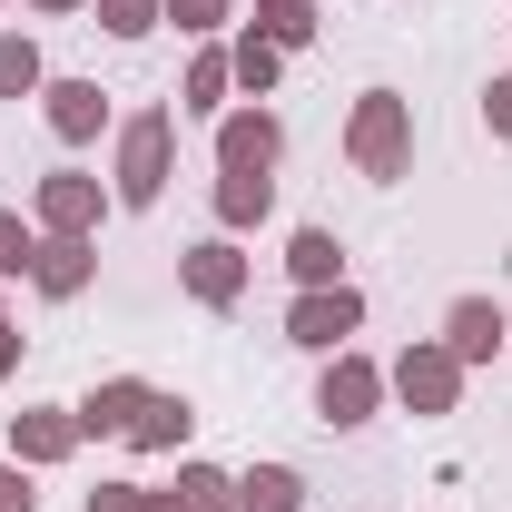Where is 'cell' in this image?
I'll use <instances>...</instances> for the list:
<instances>
[{
	"instance_id": "277c9868",
	"label": "cell",
	"mask_w": 512,
	"mask_h": 512,
	"mask_svg": "<svg viewBox=\"0 0 512 512\" xmlns=\"http://www.w3.org/2000/svg\"><path fill=\"white\" fill-rule=\"evenodd\" d=\"M384 414V365L375 355H325V375H316V424H335V434H365Z\"/></svg>"
},
{
	"instance_id": "cb8c5ba5",
	"label": "cell",
	"mask_w": 512,
	"mask_h": 512,
	"mask_svg": "<svg viewBox=\"0 0 512 512\" xmlns=\"http://www.w3.org/2000/svg\"><path fill=\"white\" fill-rule=\"evenodd\" d=\"M30 256H40V227H30L20 207H0V286H10V276H30Z\"/></svg>"
},
{
	"instance_id": "ac0fdd59",
	"label": "cell",
	"mask_w": 512,
	"mask_h": 512,
	"mask_svg": "<svg viewBox=\"0 0 512 512\" xmlns=\"http://www.w3.org/2000/svg\"><path fill=\"white\" fill-rule=\"evenodd\" d=\"M286 276L296 286H345V237L335 227H296L286 237Z\"/></svg>"
},
{
	"instance_id": "6da1fadb",
	"label": "cell",
	"mask_w": 512,
	"mask_h": 512,
	"mask_svg": "<svg viewBox=\"0 0 512 512\" xmlns=\"http://www.w3.org/2000/svg\"><path fill=\"white\" fill-rule=\"evenodd\" d=\"M345 168L375 178V188H394L414 168V99L404 89H355V109H345Z\"/></svg>"
},
{
	"instance_id": "d6986e66",
	"label": "cell",
	"mask_w": 512,
	"mask_h": 512,
	"mask_svg": "<svg viewBox=\"0 0 512 512\" xmlns=\"http://www.w3.org/2000/svg\"><path fill=\"white\" fill-rule=\"evenodd\" d=\"M237 512H306V473L296 463H247L237 473Z\"/></svg>"
},
{
	"instance_id": "7c38bea8",
	"label": "cell",
	"mask_w": 512,
	"mask_h": 512,
	"mask_svg": "<svg viewBox=\"0 0 512 512\" xmlns=\"http://www.w3.org/2000/svg\"><path fill=\"white\" fill-rule=\"evenodd\" d=\"M40 119H50L60 148H89V138L109 128V89H99V79H50V89H40Z\"/></svg>"
},
{
	"instance_id": "1f68e13d",
	"label": "cell",
	"mask_w": 512,
	"mask_h": 512,
	"mask_svg": "<svg viewBox=\"0 0 512 512\" xmlns=\"http://www.w3.org/2000/svg\"><path fill=\"white\" fill-rule=\"evenodd\" d=\"M0 316H10V306H0Z\"/></svg>"
},
{
	"instance_id": "52a82bcc",
	"label": "cell",
	"mask_w": 512,
	"mask_h": 512,
	"mask_svg": "<svg viewBox=\"0 0 512 512\" xmlns=\"http://www.w3.org/2000/svg\"><path fill=\"white\" fill-rule=\"evenodd\" d=\"M276 158H286V119H276V109H256V99H237V109L217 119V168L276 178Z\"/></svg>"
},
{
	"instance_id": "7402d4cb",
	"label": "cell",
	"mask_w": 512,
	"mask_h": 512,
	"mask_svg": "<svg viewBox=\"0 0 512 512\" xmlns=\"http://www.w3.org/2000/svg\"><path fill=\"white\" fill-rule=\"evenodd\" d=\"M227 69H237V89H247V99H266V89H276V69H286V50H266L256 30H237V40H227Z\"/></svg>"
},
{
	"instance_id": "e0dca14e",
	"label": "cell",
	"mask_w": 512,
	"mask_h": 512,
	"mask_svg": "<svg viewBox=\"0 0 512 512\" xmlns=\"http://www.w3.org/2000/svg\"><path fill=\"white\" fill-rule=\"evenodd\" d=\"M266 50H316L325 40V10L316 0H256V20H247Z\"/></svg>"
},
{
	"instance_id": "30bf717a",
	"label": "cell",
	"mask_w": 512,
	"mask_h": 512,
	"mask_svg": "<svg viewBox=\"0 0 512 512\" xmlns=\"http://www.w3.org/2000/svg\"><path fill=\"white\" fill-rule=\"evenodd\" d=\"M69 453H79V414H69V404H20V414H10V463L50 473Z\"/></svg>"
},
{
	"instance_id": "603a6c76",
	"label": "cell",
	"mask_w": 512,
	"mask_h": 512,
	"mask_svg": "<svg viewBox=\"0 0 512 512\" xmlns=\"http://www.w3.org/2000/svg\"><path fill=\"white\" fill-rule=\"evenodd\" d=\"M89 20H99L109 40H148V30L168 20V0H89Z\"/></svg>"
},
{
	"instance_id": "83f0119b",
	"label": "cell",
	"mask_w": 512,
	"mask_h": 512,
	"mask_svg": "<svg viewBox=\"0 0 512 512\" xmlns=\"http://www.w3.org/2000/svg\"><path fill=\"white\" fill-rule=\"evenodd\" d=\"M0 512H40V493H30V463H0Z\"/></svg>"
},
{
	"instance_id": "5bb4252c",
	"label": "cell",
	"mask_w": 512,
	"mask_h": 512,
	"mask_svg": "<svg viewBox=\"0 0 512 512\" xmlns=\"http://www.w3.org/2000/svg\"><path fill=\"white\" fill-rule=\"evenodd\" d=\"M217 237H247V227H266L276 217V178H247V168H217Z\"/></svg>"
},
{
	"instance_id": "4316f807",
	"label": "cell",
	"mask_w": 512,
	"mask_h": 512,
	"mask_svg": "<svg viewBox=\"0 0 512 512\" xmlns=\"http://www.w3.org/2000/svg\"><path fill=\"white\" fill-rule=\"evenodd\" d=\"M483 128L512 148V69H503V79H483Z\"/></svg>"
},
{
	"instance_id": "ffe728a7",
	"label": "cell",
	"mask_w": 512,
	"mask_h": 512,
	"mask_svg": "<svg viewBox=\"0 0 512 512\" xmlns=\"http://www.w3.org/2000/svg\"><path fill=\"white\" fill-rule=\"evenodd\" d=\"M178 512H237V473H217V463H197V453H178Z\"/></svg>"
},
{
	"instance_id": "8fae6325",
	"label": "cell",
	"mask_w": 512,
	"mask_h": 512,
	"mask_svg": "<svg viewBox=\"0 0 512 512\" xmlns=\"http://www.w3.org/2000/svg\"><path fill=\"white\" fill-rule=\"evenodd\" d=\"M148 394H158L148 375H99L79 404H69V414H79V444H89V434H119V444H128V424L148 414Z\"/></svg>"
},
{
	"instance_id": "d4e9b609",
	"label": "cell",
	"mask_w": 512,
	"mask_h": 512,
	"mask_svg": "<svg viewBox=\"0 0 512 512\" xmlns=\"http://www.w3.org/2000/svg\"><path fill=\"white\" fill-rule=\"evenodd\" d=\"M168 20H178L188 40H217V30L237 20V0H168Z\"/></svg>"
},
{
	"instance_id": "ba28073f",
	"label": "cell",
	"mask_w": 512,
	"mask_h": 512,
	"mask_svg": "<svg viewBox=\"0 0 512 512\" xmlns=\"http://www.w3.org/2000/svg\"><path fill=\"white\" fill-rule=\"evenodd\" d=\"M247 247H237V237H197L188 256H178V286H188L197 306H217V316H227V306H237V296H247Z\"/></svg>"
},
{
	"instance_id": "4dcf8cb0",
	"label": "cell",
	"mask_w": 512,
	"mask_h": 512,
	"mask_svg": "<svg viewBox=\"0 0 512 512\" xmlns=\"http://www.w3.org/2000/svg\"><path fill=\"white\" fill-rule=\"evenodd\" d=\"M148 512H178V493H148Z\"/></svg>"
},
{
	"instance_id": "3957f363",
	"label": "cell",
	"mask_w": 512,
	"mask_h": 512,
	"mask_svg": "<svg viewBox=\"0 0 512 512\" xmlns=\"http://www.w3.org/2000/svg\"><path fill=\"white\" fill-rule=\"evenodd\" d=\"M384 394H394L404 414H453V404H463V365H453V345H444V335H414V345L384 365Z\"/></svg>"
},
{
	"instance_id": "f546056e",
	"label": "cell",
	"mask_w": 512,
	"mask_h": 512,
	"mask_svg": "<svg viewBox=\"0 0 512 512\" xmlns=\"http://www.w3.org/2000/svg\"><path fill=\"white\" fill-rule=\"evenodd\" d=\"M30 10H40V20H69V10H89V0H30Z\"/></svg>"
},
{
	"instance_id": "484cf974",
	"label": "cell",
	"mask_w": 512,
	"mask_h": 512,
	"mask_svg": "<svg viewBox=\"0 0 512 512\" xmlns=\"http://www.w3.org/2000/svg\"><path fill=\"white\" fill-rule=\"evenodd\" d=\"M79 512H148V483H119V473H109V483H99Z\"/></svg>"
},
{
	"instance_id": "7a4b0ae2",
	"label": "cell",
	"mask_w": 512,
	"mask_h": 512,
	"mask_svg": "<svg viewBox=\"0 0 512 512\" xmlns=\"http://www.w3.org/2000/svg\"><path fill=\"white\" fill-rule=\"evenodd\" d=\"M168 178H178V109H138V119H119L109 197H119V207H158Z\"/></svg>"
},
{
	"instance_id": "2e32d148",
	"label": "cell",
	"mask_w": 512,
	"mask_h": 512,
	"mask_svg": "<svg viewBox=\"0 0 512 512\" xmlns=\"http://www.w3.org/2000/svg\"><path fill=\"white\" fill-rule=\"evenodd\" d=\"M227 99H237V69H227V50L207 40V50L188 60V79H178V109H188V119H227Z\"/></svg>"
},
{
	"instance_id": "5b68a950",
	"label": "cell",
	"mask_w": 512,
	"mask_h": 512,
	"mask_svg": "<svg viewBox=\"0 0 512 512\" xmlns=\"http://www.w3.org/2000/svg\"><path fill=\"white\" fill-rule=\"evenodd\" d=\"M109 207H119V197L99 188L89 168H50V178L30 188V227H40V237H99Z\"/></svg>"
},
{
	"instance_id": "f1b7e54d",
	"label": "cell",
	"mask_w": 512,
	"mask_h": 512,
	"mask_svg": "<svg viewBox=\"0 0 512 512\" xmlns=\"http://www.w3.org/2000/svg\"><path fill=\"white\" fill-rule=\"evenodd\" d=\"M20 345H30V335H20V325H10V316H0V384H10V375H20Z\"/></svg>"
},
{
	"instance_id": "9a60e30c",
	"label": "cell",
	"mask_w": 512,
	"mask_h": 512,
	"mask_svg": "<svg viewBox=\"0 0 512 512\" xmlns=\"http://www.w3.org/2000/svg\"><path fill=\"white\" fill-rule=\"evenodd\" d=\"M188 434H197V404H188V394H148V414L128 424V444H138V453H168V463L188 453Z\"/></svg>"
},
{
	"instance_id": "44dd1931",
	"label": "cell",
	"mask_w": 512,
	"mask_h": 512,
	"mask_svg": "<svg viewBox=\"0 0 512 512\" xmlns=\"http://www.w3.org/2000/svg\"><path fill=\"white\" fill-rule=\"evenodd\" d=\"M40 89H50L40 40H30V30H0V99H40Z\"/></svg>"
},
{
	"instance_id": "8992f818",
	"label": "cell",
	"mask_w": 512,
	"mask_h": 512,
	"mask_svg": "<svg viewBox=\"0 0 512 512\" xmlns=\"http://www.w3.org/2000/svg\"><path fill=\"white\" fill-rule=\"evenodd\" d=\"M365 335V296L355 286H296V306H286V345H306V355H345Z\"/></svg>"
},
{
	"instance_id": "4fadbf2b",
	"label": "cell",
	"mask_w": 512,
	"mask_h": 512,
	"mask_svg": "<svg viewBox=\"0 0 512 512\" xmlns=\"http://www.w3.org/2000/svg\"><path fill=\"white\" fill-rule=\"evenodd\" d=\"M89 276H99V237H40V256H30V286H40L50 306L89 296Z\"/></svg>"
},
{
	"instance_id": "9c48e42d",
	"label": "cell",
	"mask_w": 512,
	"mask_h": 512,
	"mask_svg": "<svg viewBox=\"0 0 512 512\" xmlns=\"http://www.w3.org/2000/svg\"><path fill=\"white\" fill-rule=\"evenodd\" d=\"M444 345H453V365L473 375V365L512 355V316L493 306V296H453V306H444Z\"/></svg>"
}]
</instances>
